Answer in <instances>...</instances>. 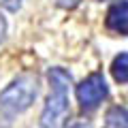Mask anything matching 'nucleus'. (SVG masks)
<instances>
[{"label": "nucleus", "instance_id": "1", "mask_svg": "<svg viewBox=\"0 0 128 128\" xmlns=\"http://www.w3.org/2000/svg\"><path fill=\"white\" fill-rule=\"evenodd\" d=\"M38 92L36 75H22L0 92V128H11L19 113L30 109Z\"/></svg>", "mask_w": 128, "mask_h": 128}, {"label": "nucleus", "instance_id": "2", "mask_svg": "<svg viewBox=\"0 0 128 128\" xmlns=\"http://www.w3.org/2000/svg\"><path fill=\"white\" fill-rule=\"evenodd\" d=\"M49 96H47L45 109L41 113V124L43 128H62L68 115V88H70V73H66L64 68L56 66L49 68Z\"/></svg>", "mask_w": 128, "mask_h": 128}, {"label": "nucleus", "instance_id": "3", "mask_svg": "<svg viewBox=\"0 0 128 128\" xmlns=\"http://www.w3.org/2000/svg\"><path fill=\"white\" fill-rule=\"evenodd\" d=\"M107 96H109V88H107V81L100 73H92L77 86V100L81 109L86 111L96 109Z\"/></svg>", "mask_w": 128, "mask_h": 128}, {"label": "nucleus", "instance_id": "4", "mask_svg": "<svg viewBox=\"0 0 128 128\" xmlns=\"http://www.w3.org/2000/svg\"><path fill=\"white\" fill-rule=\"evenodd\" d=\"M105 24L111 32L128 36V0H115L107 11Z\"/></svg>", "mask_w": 128, "mask_h": 128}, {"label": "nucleus", "instance_id": "5", "mask_svg": "<svg viewBox=\"0 0 128 128\" xmlns=\"http://www.w3.org/2000/svg\"><path fill=\"white\" fill-rule=\"evenodd\" d=\"M111 75L118 83H128V54H120L111 62Z\"/></svg>", "mask_w": 128, "mask_h": 128}, {"label": "nucleus", "instance_id": "6", "mask_svg": "<svg viewBox=\"0 0 128 128\" xmlns=\"http://www.w3.org/2000/svg\"><path fill=\"white\" fill-rule=\"evenodd\" d=\"M107 128H128V109L111 107L107 111Z\"/></svg>", "mask_w": 128, "mask_h": 128}, {"label": "nucleus", "instance_id": "7", "mask_svg": "<svg viewBox=\"0 0 128 128\" xmlns=\"http://www.w3.org/2000/svg\"><path fill=\"white\" fill-rule=\"evenodd\" d=\"M0 6L6 11H11V13H15V11L22 6V0H0Z\"/></svg>", "mask_w": 128, "mask_h": 128}, {"label": "nucleus", "instance_id": "8", "mask_svg": "<svg viewBox=\"0 0 128 128\" xmlns=\"http://www.w3.org/2000/svg\"><path fill=\"white\" fill-rule=\"evenodd\" d=\"M58 4L62 6V9H73V6H77V4H79V0H60Z\"/></svg>", "mask_w": 128, "mask_h": 128}, {"label": "nucleus", "instance_id": "9", "mask_svg": "<svg viewBox=\"0 0 128 128\" xmlns=\"http://www.w3.org/2000/svg\"><path fill=\"white\" fill-rule=\"evenodd\" d=\"M4 34H6V19L0 15V43L4 41Z\"/></svg>", "mask_w": 128, "mask_h": 128}]
</instances>
